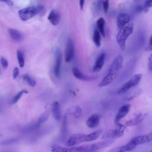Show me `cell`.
<instances>
[{"instance_id": "obj_22", "label": "cell", "mask_w": 152, "mask_h": 152, "mask_svg": "<svg viewBox=\"0 0 152 152\" xmlns=\"http://www.w3.org/2000/svg\"><path fill=\"white\" fill-rule=\"evenodd\" d=\"M104 25H105V20L103 17H100L97 20L96 26L97 27V30H99L100 34L102 35L103 37L105 36Z\"/></svg>"}, {"instance_id": "obj_39", "label": "cell", "mask_w": 152, "mask_h": 152, "mask_svg": "<svg viewBox=\"0 0 152 152\" xmlns=\"http://www.w3.org/2000/svg\"><path fill=\"white\" fill-rule=\"evenodd\" d=\"M135 10H136V11H137L138 13H140V12H141L142 11H143L142 7H141V6H137V7L135 8Z\"/></svg>"}, {"instance_id": "obj_26", "label": "cell", "mask_w": 152, "mask_h": 152, "mask_svg": "<svg viewBox=\"0 0 152 152\" xmlns=\"http://www.w3.org/2000/svg\"><path fill=\"white\" fill-rule=\"evenodd\" d=\"M17 59H18V62L19 64V65L21 68H23L24 65V58L23 53L20 50H17Z\"/></svg>"}, {"instance_id": "obj_21", "label": "cell", "mask_w": 152, "mask_h": 152, "mask_svg": "<svg viewBox=\"0 0 152 152\" xmlns=\"http://www.w3.org/2000/svg\"><path fill=\"white\" fill-rule=\"evenodd\" d=\"M10 37L15 41H20L23 39L22 34L18 30L14 28H10L8 30Z\"/></svg>"}, {"instance_id": "obj_1", "label": "cell", "mask_w": 152, "mask_h": 152, "mask_svg": "<svg viewBox=\"0 0 152 152\" xmlns=\"http://www.w3.org/2000/svg\"><path fill=\"white\" fill-rule=\"evenodd\" d=\"M113 141L114 140H113L107 139L97 143L68 147L57 144H52L50 146V150L52 152H93L109 146Z\"/></svg>"}, {"instance_id": "obj_24", "label": "cell", "mask_w": 152, "mask_h": 152, "mask_svg": "<svg viewBox=\"0 0 152 152\" xmlns=\"http://www.w3.org/2000/svg\"><path fill=\"white\" fill-rule=\"evenodd\" d=\"M49 116H50V112L49 111H46V112H43L38 118L37 122L39 124L41 125L42 123L48 121V119L49 118Z\"/></svg>"}, {"instance_id": "obj_35", "label": "cell", "mask_w": 152, "mask_h": 152, "mask_svg": "<svg viewBox=\"0 0 152 152\" xmlns=\"http://www.w3.org/2000/svg\"><path fill=\"white\" fill-rule=\"evenodd\" d=\"M18 74H19V69H18V68L17 67L14 68V70H13V74H12L13 78L15 79L18 77Z\"/></svg>"}, {"instance_id": "obj_11", "label": "cell", "mask_w": 152, "mask_h": 152, "mask_svg": "<svg viewBox=\"0 0 152 152\" xmlns=\"http://www.w3.org/2000/svg\"><path fill=\"white\" fill-rule=\"evenodd\" d=\"M130 21V16L126 13H120L118 15L116 18V24L118 29L120 30Z\"/></svg>"}, {"instance_id": "obj_43", "label": "cell", "mask_w": 152, "mask_h": 152, "mask_svg": "<svg viewBox=\"0 0 152 152\" xmlns=\"http://www.w3.org/2000/svg\"><path fill=\"white\" fill-rule=\"evenodd\" d=\"M150 152H152V150H151V151H150Z\"/></svg>"}, {"instance_id": "obj_38", "label": "cell", "mask_w": 152, "mask_h": 152, "mask_svg": "<svg viewBox=\"0 0 152 152\" xmlns=\"http://www.w3.org/2000/svg\"><path fill=\"white\" fill-rule=\"evenodd\" d=\"M84 2H85V0H79V5H80V7L81 10H83V7L84 5Z\"/></svg>"}, {"instance_id": "obj_20", "label": "cell", "mask_w": 152, "mask_h": 152, "mask_svg": "<svg viewBox=\"0 0 152 152\" xmlns=\"http://www.w3.org/2000/svg\"><path fill=\"white\" fill-rule=\"evenodd\" d=\"M69 115L75 118H79L82 115L81 108L78 106H74L69 108L68 110Z\"/></svg>"}, {"instance_id": "obj_27", "label": "cell", "mask_w": 152, "mask_h": 152, "mask_svg": "<svg viewBox=\"0 0 152 152\" xmlns=\"http://www.w3.org/2000/svg\"><path fill=\"white\" fill-rule=\"evenodd\" d=\"M24 93H28V91H26V90H21V91L18 92V93L12 98V100H11V104H14L16 103L20 99V98L21 97V96H23V94H24Z\"/></svg>"}, {"instance_id": "obj_41", "label": "cell", "mask_w": 152, "mask_h": 152, "mask_svg": "<svg viewBox=\"0 0 152 152\" xmlns=\"http://www.w3.org/2000/svg\"><path fill=\"white\" fill-rule=\"evenodd\" d=\"M134 1H138V0H134Z\"/></svg>"}, {"instance_id": "obj_4", "label": "cell", "mask_w": 152, "mask_h": 152, "mask_svg": "<svg viewBox=\"0 0 152 152\" xmlns=\"http://www.w3.org/2000/svg\"><path fill=\"white\" fill-rule=\"evenodd\" d=\"M134 31V24L132 23H129L124 27L122 29L119 30L116 37V42L122 51L125 49L126 41L128 37L133 33Z\"/></svg>"}, {"instance_id": "obj_19", "label": "cell", "mask_w": 152, "mask_h": 152, "mask_svg": "<svg viewBox=\"0 0 152 152\" xmlns=\"http://www.w3.org/2000/svg\"><path fill=\"white\" fill-rule=\"evenodd\" d=\"M52 113L54 118L56 121H59L61 118V106L58 102H55L52 104Z\"/></svg>"}, {"instance_id": "obj_2", "label": "cell", "mask_w": 152, "mask_h": 152, "mask_svg": "<svg viewBox=\"0 0 152 152\" xmlns=\"http://www.w3.org/2000/svg\"><path fill=\"white\" fill-rule=\"evenodd\" d=\"M123 61L121 55H118L115 57L109 68L107 74L99 83L98 86L99 87L108 86L118 77L123 65Z\"/></svg>"}, {"instance_id": "obj_6", "label": "cell", "mask_w": 152, "mask_h": 152, "mask_svg": "<svg viewBox=\"0 0 152 152\" xmlns=\"http://www.w3.org/2000/svg\"><path fill=\"white\" fill-rule=\"evenodd\" d=\"M116 126L113 129L107 131V132L103 133L102 136L103 139H111V138H119L121 137L124 133L125 130L126 129V126L125 125L116 123L115 124Z\"/></svg>"}, {"instance_id": "obj_7", "label": "cell", "mask_w": 152, "mask_h": 152, "mask_svg": "<svg viewBox=\"0 0 152 152\" xmlns=\"http://www.w3.org/2000/svg\"><path fill=\"white\" fill-rule=\"evenodd\" d=\"M142 75L141 74H137L133 75L126 83H125L118 91V94H122L126 93L131 88L136 86L141 81Z\"/></svg>"}, {"instance_id": "obj_40", "label": "cell", "mask_w": 152, "mask_h": 152, "mask_svg": "<svg viewBox=\"0 0 152 152\" xmlns=\"http://www.w3.org/2000/svg\"><path fill=\"white\" fill-rule=\"evenodd\" d=\"M0 152H15L14 150H4V151H1Z\"/></svg>"}, {"instance_id": "obj_15", "label": "cell", "mask_w": 152, "mask_h": 152, "mask_svg": "<svg viewBox=\"0 0 152 152\" xmlns=\"http://www.w3.org/2000/svg\"><path fill=\"white\" fill-rule=\"evenodd\" d=\"M135 147H136L135 145L128 142L126 144H125L121 146H118L113 148L110 149L107 152H126V151H129L134 150Z\"/></svg>"}, {"instance_id": "obj_36", "label": "cell", "mask_w": 152, "mask_h": 152, "mask_svg": "<svg viewBox=\"0 0 152 152\" xmlns=\"http://www.w3.org/2000/svg\"><path fill=\"white\" fill-rule=\"evenodd\" d=\"M147 50H152V35L151 36V37H150V40H149V43H148V46L146 49Z\"/></svg>"}, {"instance_id": "obj_31", "label": "cell", "mask_w": 152, "mask_h": 152, "mask_svg": "<svg viewBox=\"0 0 152 152\" xmlns=\"http://www.w3.org/2000/svg\"><path fill=\"white\" fill-rule=\"evenodd\" d=\"M103 0H96V4H95V7L97 11H101L102 8V5H103Z\"/></svg>"}, {"instance_id": "obj_16", "label": "cell", "mask_w": 152, "mask_h": 152, "mask_svg": "<svg viewBox=\"0 0 152 152\" xmlns=\"http://www.w3.org/2000/svg\"><path fill=\"white\" fill-rule=\"evenodd\" d=\"M106 57V54L104 53H102L99 55V56L97 58L94 65L93 67V72H99L100 71L104 65V59Z\"/></svg>"}, {"instance_id": "obj_23", "label": "cell", "mask_w": 152, "mask_h": 152, "mask_svg": "<svg viewBox=\"0 0 152 152\" xmlns=\"http://www.w3.org/2000/svg\"><path fill=\"white\" fill-rule=\"evenodd\" d=\"M93 41L97 47L101 45V34L97 29H95L93 34Z\"/></svg>"}, {"instance_id": "obj_13", "label": "cell", "mask_w": 152, "mask_h": 152, "mask_svg": "<svg viewBox=\"0 0 152 152\" xmlns=\"http://www.w3.org/2000/svg\"><path fill=\"white\" fill-rule=\"evenodd\" d=\"M130 107H131V105L129 104H124V105L122 106L119 108V110H118V113H117V114L115 116V124L118 123L119 121L121 119L124 118L128 114V113L129 111Z\"/></svg>"}, {"instance_id": "obj_3", "label": "cell", "mask_w": 152, "mask_h": 152, "mask_svg": "<svg viewBox=\"0 0 152 152\" xmlns=\"http://www.w3.org/2000/svg\"><path fill=\"white\" fill-rule=\"evenodd\" d=\"M102 134V130L99 129L91 132L88 134H76L69 137L66 142L68 147H72L77 145L81 142H90L97 140Z\"/></svg>"}, {"instance_id": "obj_34", "label": "cell", "mask_w": 152, "mask_h": 152, "mask_svg": "<svg viewBox=\"0 0 152 152\" xmlns=\"http://www.w3.org/2000/svg\"><path fill=\"white\" fill-rule=\"evenodd\" d=\"M148 69L152 71V53L150 55L148 61Z\"/></svg>"}, {"instance_id": "obj_32", "label": "cell", "mask_w": 152, "mask_h": 152, "mask_svg": "<svg viewBox=\"0 0 152 152\" xmlns=\"http://www.w3.org/2000/svg\"><path fill=\"white\" fill-rule=\"evenodd\" d=\"M103 8L105 13H107L109 7V0H103Z\"/></svg>"}, {"instance_id": "obj_5", "label": "cell", "mask_w": 152, "mask_h": 152, "mask_svg": "<svg viewBox=\"0 0 152 152\" xmlns=\"http://www.w3.org/2000/svg\"><path fill=\"white\" fill-rule=\"evenodd\" d=\"M43 9V7L41 5L26 7L19 10L18 15L21 20L25 21L31 18L36 14L41 12Z\"/></svg>"}, {"instance_id": "obj_30", "label": "cell", "mask_w": 152, "mask_h": 152, "mask_svg": "<svg viewBox=\"0 0 152 152\" xmlns=\"http://www.w3.org/2000/svg\"><path fill=\"white\" fill-rule=\"evenodd\" d=\"M151 7H152V0H146L144 4V6L142 7L143 11L145 12H147L148 9Z\"/></svg>"}, {"instance_id": "obj_9", "label": "cell", "mask_w": 152, "mask_h": 152, "mask_svg": "<svg viewBox=\"0 0 152 152\" xmlns=\"http://www.w3.org/2000/svg\"><path fill=\"white\" fill-rule=\"evenodd\" d=\"M152 141V132H150L146 134L141 135L132 138L129 142L135 145L136 147L140 144H143L145 143L149 142Z\"/></svg>"}, {"instance_id": "obj_29", "label": "cell", "mask_w": 152, "mask_h": 152, "mask_svg": "<svg viewBox=\"0 0 152 152\" xmlns=\"http://www.w3.org/2000/svg\"><path fill=\"white\" fill-rule=\"evenodd\" d=\"M19 140H20L19 138H10V139H8V140H4V141L1 142L0 145H9V144H11L17 142Z\"/></svg>"}, {"instance_id": "obj_33", "label": "cell", "mask_w": 152, "mask_h": 152, "mask_svg": "<svg viewBox=\"0 0 152 152\" xmlns=\"http://www.w3.org/2000/svg\"><path fill=\"white\" fill-rule=\"evenodd\" d=\"M1 63L2 66H3V68H4V69H5V68H7L8 67V62L7 60L5 58H2L1 59Z\"/></svg>"}, {"instance_id": "obj_28", "label": "cell", "mask_w": 152, "mask_h": 152, "mask_svg": "<svg viewBox=\"0 0 152 152\" xmlns=\"http://www.w3.org/2000/svg\"><path fill=\"white\" fill-rule=\"evenodd\" d=\"M23 79L28 83V84L31 86V87H34L35 86L36 82V81L33 79L31 77H30L27 74H25L24 75H23Z\"/></svg>"}, {"instance_id": "obj_12", "label": "cell", "mask_w": 152, "mask_h": 152, "mask_svg": "<svg viewBox=\"0 0 152 152\" xmlns=\"http://www.w3.org/2000/svg\"><path fill=\"white\" fill-rule=\"evenodd\" d=\"M145 116V114L140 113L136 115L132 118L126 121L125 123V125L126 126H132L138 125L144 121Z\"/></svg>"}, {"instance_id": "obj_10", "label": "cell", "mask_w": 152, "mask_h": 152, "mask_svg": "<svg viewBox=\"0 0 152 152\" xmlns=\"http://www.w3.org/2000/svg\"><path fill=\"white\" fill-rule=\"evenodd\" d=\"M74 55V44L73 41L69 39L66 43L65 52H64V59L66 63H69L71 61Z\"/></svg>"}, {"instance_id": "obj_8", "label": "cell", "mask_w": 152, "mask_h": 152, "mask_svg": "<svg viewBox=\"0 0 152 152\" xmlns=\"http://www.w3.org/2000/svg\"><path fill=\"white\" fill-rule=\"evenodd\" d=\"M55 66L54 74L57 78H59L61 72V65L62 62V53L59 48H57L55 52Z\"/></svg>"}, {"instance_id": "obj_42", "label": "cell", "mask_w": 152, "mask_h": 152, "mask_svg": "<svg viewBox=\"0 0 152 152\" xmlns=\"http://www.w3.org/2000/svg\"><path fill=\"white\" fill-rule=\"evenodd\" d=\"M1 137V134H0V137Z\"/></svg>"}, {"instance_id": "obj_14", "label": "cell", "mask_w": 152, "mask_h": 152, "mask_svg": "<svg viewBox=\"0 0 152 152\" xmlns=\"http://www.w3.org/2000/svg\"><path fill=\"white\" fill-rule=\"evenodd\" d=\"M72 72L73 75L78 80L82 81H91L95 80L96 77L87 76L83 74L77 67H73L72 69Z\"/></svg>"}, {"instance_id": "obj_25", "label": "cell", "mask_w": 152, "mask_h": 152, "mask_svg": "<svg viewBox=\"0 0 152 152\" xmlns=\"http://www.w3.org/2000/svg\"><path fill=\"white\" fill-rule=\"evenodd\" d=\"M40 125L37 122L35 123V124H33L32 125H30L27 127H26L25 128H23V132H31V131H33L36 129H37L39 126Z\"/></svg>"}, {"instance_id": "obj_37", "label": "cell", "mask_w": 152, "mask_h": 152, "mask_svg": "<svg viewBox=\"0 0 152 152\" xmlns=\"http://www.w3.org/2000/svg\"><path fill=\"white\" fill-rule=\"evenodd\" d=\"M0 1L5 2L10 7H12L13 5V2L12 0H0Z\"/></svg>"}, {"instance_id": "obj_17", "label": "cell", "mask_w": 152, "mask_h": 152, "mask_svg": "<svg viewBox=\"0 0 152 152\" xmlns=\"http://www.w3.org/2000/svg\"><path fill=\"white\" fill-rule=\"evenodd\" d=\"M100 122V116L97 114L91 115L86 121V125L90 128H93L98 126Z\"/></svg>"}, {"instance_id": "obj_18", "label": "cell", "mask_w": 152, "mask_h": 152, "mask_svg": "<svg viewBox=\"0 0 152 152\" xmlns=\"http://www.w3.org/2000/svg\"><path fill=\"white\" fill-rule=\"evenodd\" d=\"M48 18L50 23L53 26H57L61 20L60 14L55 10H52L50 12Z\"/></svg>"}]
</instances>
